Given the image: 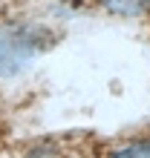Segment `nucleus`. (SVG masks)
Instances as JSON below:
<instances>
[{"label": "nucleus", "mask_w": 150, "mask_h": 158, "mask_svg": "<svg viewBox=\"0 0 150 158\" xmlns=\"http://www.w3.org/2000/svg\"><path fill=\"white\" fill-rule=\"evenodd\" d=\"M46 32L29 23H3L0 26V78L23 72L43 52Z\"/></svg>", "instance_id": "nucleus-1"}, {"label": "nucleus", "mask_w": 150, "mask_h": 158, "mask_svg": "<svg viewBox=\"0 0 150 158\" xmlns=\"http://www.w3.org/2000/svg\"><path fill=\"white\" fill-rule=\"evenodd\" d=\"M101 6L113 15H147L150 0H98Z\"/></svg>", "instance_id": "nucleus-2"}, {"label": "nucleus", "mask_w": 150, "mask_h": 158, "mask_svg": "<svg viewBox=\"0 0 150 158\" xmlns=\"http://www.w3.org/2000/svg\"><path fill=\"white\" fill-rule=\"evenodd\" d=\"M110 158H150V141H139V144H127L116 150Z\"/></svg>", "instance_id": "nucleus-3"}, {"label": "nucleus", "mask_w": 150, "mask_h": 158, "mask_svg": "<svg viewBox=\"0 0 150 158\" xmlns=\"http://www.w3.org/2000/svg\"><path fill=\"white\" fill-rule=\"evenodd\" d=\"M23 158H58V155H55V150H32L29 155H23Z\"/></svg>", "instance_id": "nucleus-4"}]
</instances>
